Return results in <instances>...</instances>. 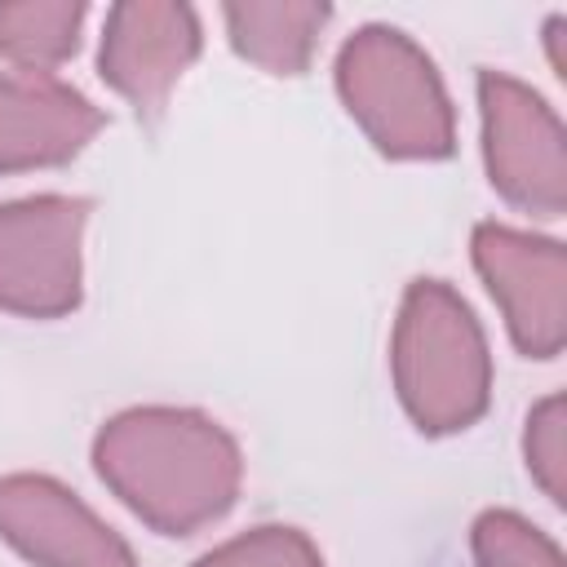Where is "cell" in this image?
Wrapping results in <instances>:
<instances>
[{"instance_id":"obj_13","label":"cell","mask_w":567,"mask_h":567,"mask_svg":"<svg viewBox=\"0 0 567 567\" xmlns=\"http://www.w3.org/2000/svg\"><path fill=\"white\" fill-rule=\"evenodd\" d=\"M190 567H323V554L301 527L261 523L199 554Z\"/></svg>"},{"instance_id":"obj_12","label":"cell","mask_w":567,"mask_h":567,"mask_svg":"<svg viewBox=\"0 0 567 567\" xmlns=\"http://www.w3.org/2000/svg\"><path fill=\"white\" fill-rule=\"evenodd\" d=\"M478 567H563V549L549 532L514 509H483L470 527Z\"/></svg>"},{"instance_id":"obj_2","label":"cell","mask_w":567,"mask_h":567,"mask_svg":"<svg viewBox=\"0 0 567 567\" xmlns=\"http://www.w3.org/2000/svg\"><path fill=\"white\" fill-rule=\"evenodd\" d=\"M390 381L421 434H461L487 412V337L452 284H408L390 332Z\"/></svg>"},{"instance_id":"obj_8","label":"cell","mask_w":567,"mask_h":567,"mask_svg":"<svg viewBox=\"0 0 567 567\" xmlns=\"http://www.w3.org/2000/svg\"><path fill=\"white\" fill-rule=\"evenodd\" d=\"M0 540L35 567H142L133 545L49 474L0 478Z\"/></svg>"},{"instance_id":"obj_4","label":"cell","mask_w":567,"mask_h":567,"mask_svg":"<svg viewBox=\"0 0 567 567\" xmlns=\"http://www.w3.org/2000/svg\"><path fill=\"white\" fill-rule=\"evenodd\" d=\"M483 164L492 190L532 217H563L567 208V133L558 111L523 80L483 66L478 80Z\"/></svg>"},{"instance_id":"obj_10","label":"cell","mask_w":567,"mask_h":567,"mask_svg":"<svg viewBox=\"0 0 567 567\" xmlns=\"http://www.w3.org/2000/svg\"><path fill=\"white\" fill-rule=\"evenodd\" d=\"M332 4L315 0H230L221 4V27L230 49L266 75H301L319 49Z\"/></svg>"},{"instance_id":"obj_15","label":"cell","mask_w":567,"mask_h":567,"mask_svg":"<svg viewBox=\"0 0 567 567\" xmlns=\"http://www.w3.org/2000/svg\"><path fill=\"white\" fill-rule=\"evenodd\" d=\"M563 35H567V18L563 13H549L545 22V49H549V71L558 80H567V58H563Z\"/></svg>"},{"instance_id":"obj_6","label":"cell","mask_w":567,"mask_h":567,"mask_svg":"<svg viewBox=\"0 0 567 567\" xmlns=\"http://www.w3.org/2000/svg\"><path fill=\"white\" fill-rule=\"evenodd\" d=\"M470 257L501 306L514 350L527 359H558L567 341V248L549 235L478 221Z\"/></svg>"},{"instance_id":"obj_3","label":"cell","mask_w":567,"mask_h":567,"mask_svg":"<svg viewBox=\"0 0 567 567\" xmlns=\"http://www.w3.org/2000/svg\"><path fill=\"white\" fill-rule=\"evenodd\" d=\"M337 97L368 142L390 159H447L456 111L434 58L399 27L368 22L346 35L332 62Z\"/></svg>"},{"instance_id":"obj_9","label":"cell","mask_w":567,"mask_h":567,"mask_svg":"<svg viewBox=\"0 0 567 567\" xmlns=\"http://www.w3.org/2000/svg\"><path fill=\"white\" fill-rule=\"evenodd\" d=\"M106 115L58 75L0 71V177L75 159Z\"/></svg>"},{"instance_id":"obj_7","label":"cell","mask_w":567,"mask_h":567,"mask_svg":"<svg viewBox=\"0 0 567 567\" xmlns=\"http://www.w3.org/2000/svg\"><path fill=\"white\" fill-rule=\"evenodd\" d=\"M204 49L199 13L182 0H120L102 18L97 75L142 124L168 111L173 89Z\"/></svg>"},{"instance_id":"obj_5","label":"cell","mask_w":567,"mask_h":567,"mask_svg":"<svg viewBox=\"0 0 567 567\" xmlns=\"http://www.w3.org/2000/svg\"><path fill=\"white\" fill-rule=\"evenodd\" d=\"M93 204L80 195H27L0 204V310L62 319L84 297L80 244Z\"/></svg>"},{"instance_id":"obj_14","label":"cell","mask_w":567,"mask_h":567,"mask_svg":"<svg viewBox=\"0 0 567 567\" xmlns=\"http://www.w3.org/2000/svg\"><path fill=\"white\" fill-rule=\"evenodd\" d=\"M523 461H527L532 483L554 505H563L567 501V403H563V394H545L527 412Z\"/></svg>"},{"instance_id":"obj_1","label":"cell","mask_w":567,"mask_h":567,"mask_svg":"<svg viewBox=\"0 0 567 567\" xmlns=\"http://www.w3.org/2000/svg\"><path fill=\"white\" fill-rule=\"evenodd\" d=\"M93 470L111 496L159 536H195L217 523L244 483L235 434L199 408H128L102 421Z\"/></svg>"},{"instance_id":"obj_11","label":"cell","mask_w":567,"mask_h":567,"mask_svg":"<svg viewBox=\"0 0 567 567\" xmlns=\"http://www.w3.org/2000/svg\"><path fill=\"white\" fill-rule=\"evenodd\" d=\"M89 4L84 0H13L0 4V62L27 75H53L66 58H75L84 35Z\"/></svg>"}]
</instances>
